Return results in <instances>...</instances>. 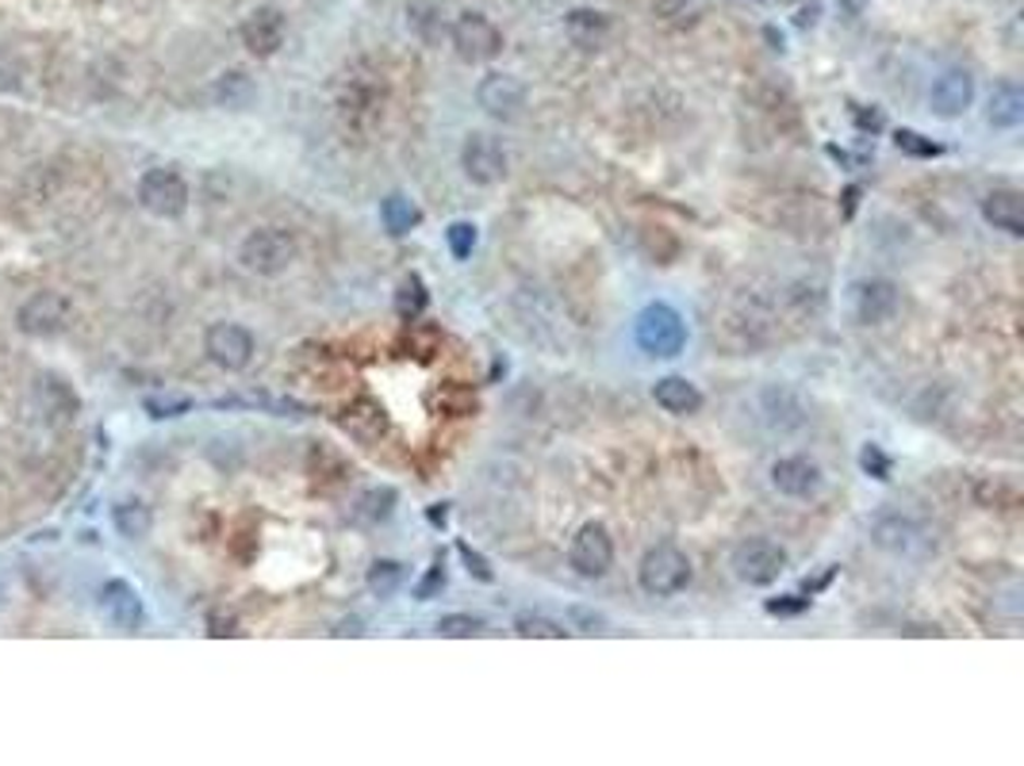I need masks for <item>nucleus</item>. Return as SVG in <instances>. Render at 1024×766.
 Wrapping results in <instances>:
<instances>
[{
  "label": "nucleus",
  "mask_w": 1024,
  "mask_h": 766,
  "mask_svg": "<svg viewBox=\"0 0 1024 766\" xmlns=\"http://www.w3.org/2000/svg\"><path fill=\"white\" fill-rule=\"evenodd\" d=\"M203 353L223 372H242L253 361V334L238 323H215L203 334Z\"/></svg>",
  "instance_id": "9b49d317"
},
{
  "label": "nucleus",
  "mask_w": 1024,
  "mask_h": 766,
  "mask_svg": "<svg viewBox=\"0 0 1024 766\" xmlns=\"http://www.w3.org/2000/svg\"><path fill=\"white\" fill-rule=\"evenodd\" d=\"M634 338L649 356L667 361V356H679L683 346H687V323H683V315L675 311V306L649 303L641 315H637Z\"/></svg>",
  "instance_id": "f257e3e1"
},
{
  "label": "nucleus",
  "mask_w": 1024,
  "mask_h": 766,
  "mask_svg": "<svg viewBox=\"0 0 1024 766\" xmlns=\"http://www.w3.org/2000/svg\"><path fill=\"white\" fill-rule=\"evenodd\" d=\"M112 522L127 541H142V537L150 532V525H154V514H150L147 502L130 499V502H120V506H115Z\"/></svg>",
  "instance_id": "b1692460"
},
{
  "label": "nucleus",
  "mask_w": 1024,
  "mask_h": 766,
  "mask_svg": "<svg viewBox=\"0 0 1024 766\" xmlns=\"http://www.w3.org/2000/svg\"><path fill=\"white\" fill-rule=\"evenodd\" d=\"M986 123L994 130H1016L1024 123V89L1013 81L998 85L990 92V104H986Z\"/></svg>",
  "instance_id": "4be33fe9"
},
{
  "label": "nucleus",
  "mask_w": 1024,
  "mask_h": 766,
  "mask_svg": "<svg viewBox=\"0 0 1024 766\" xmlns=\"http://www.w3.org/2000/svg\"><path fill=\"white\" fill-rule=\"evenodd\" d=\"M783 572H787V552L775 541H764V537H752L733 552V575L748 587H772V582H779Z\"/></svg>",
  "instance_id": "39448f33"
},
{
  "label": "nucleus",
  "mask_w": 1024,
  "mask_h": 766,
  "mask_svg": "<svg viewBox=\"0 0 1024 766\" xmlns=\"http://www.w3.org/2000/svg\"><path fill=\"white\" fill-rule=\"evenodd\" d=\"M97 602H100V613L108 617V625H115V629H123V632H135L142 625V617H147L139 590L130 587V582H123V579L104 582Z\"/></svg>",
  "instance_id": "4468645a"
},
{
  "label": "nucleus",
  "mask_w": 1024,
  "mask_h": 766,
  "mask_svg": "<svg viewBox=\"0 0 1024 766\" xmlns=\"http://www.w3.org/2000/svg\"><path fill=\"white\" fill-rule=\"evenodd\" d=\"M860 468L867 472V476H875V479H883V484H886V479H890V468H895V464H890V456H886V452L878 449V444H863V452H860Z\"/></svg>",
  "instance_id": "72a5a7b5"
},
{
  "label": "nucleus",
  "mask_w": 1024,
  "mask_h": 766,
  "mask_svg": "<svg viewBox=\"0 0 1024 766\" xmlns=\"http://www.w3.org/2000/svg\"><path fill=\"white\" fill-rule=\"evenodd\" d=\"M238 261L253 276H280L296 261V238L288 230H277V226H261V230H250L242 238Z\"/></svg>",
  "instance_id": "f03ea898"
},
{
  "label": "nucleus",
  "mask_w": 1024,
  "mask_h": 766,
  "mask_svg": "<svg viewBox=\"0 0 1024 766\" xmlns=\"http://www.w3.org/2000/svg\"><path fill=\"white\" fill-rule=\"evenodd\" d=\"M607 16L602 12H591V9H576L569 12V35L579 42V47H595V42L607 35Z\"/></svg>",
  "instance_id": "cd10ccee"
},
{
  "label": "nucleus",
  "mask_w": 1024,
  "mask_h": 766,
  "mask_svg": "<svg viewBox=\"0 0 1024 766\" xmlns=\"http://www.w3.org/2000/svg\"><path fill=\"white\" fill-rule=\"evenodd\" d=\"M139 203L154 218H180L188 208V185L177 169L162 165V169H147L139 177Z\"/></svg>",
  "instance_id": "423d86ee"
},
{
  "label": "nucleus",
  "mask_w": 1024,
  "mask_h": 766,
  "mask_svg": "<svg viewBox=\"0 0 1024 766\" xmlns=\"http://www.w3.org/2000/svg\"><path fill=\"white\" fill-rule=\"evenodd\" d=\"M35 406L50 426H70L82 414V399L65 384L62 376H39L35 379Z\"/></svg>",
  "instance_id": "2eb2a0df"
},
{
  "label": "nucleus",
  "mask_w": 1024,
  "mask_h": 766,
  "mask_svg": "<svg viewBox=\"0 0 1024 766\" xmlns=\"http://www.w3.org/2000/svg\"><path fill=\"white\" fill-rule=\"evenodd\" d=\"M569 564L572 572L584 575V579H602V575L610 572V564H614V541H610L607 525L591 522L572 537Z\"/></svg>",
  "instance_id": "1a4fd4ad"
},
{
  "label": "nucleus",
  "mask_w": 1024,
  "mask_h": 766,
  "mask_svg": "<svg viewBox=\"0 0 1024 766\" xmlns=\"http://www.w3.org/2000/svg\"><path fill=\"white\" fill-rule=\"evenodd\" d=\"M569 617H572V625H576L579 632H602V629H607V617H602V613H595V610H584V605H572Z\"/></svg>",
  "instance_id": "e433bc0d"
},
{
  "label": "nucleus",
  "mask_w": 1024,
  "mask_h": 766,
  "mask_svg": "<svg viewBox=\"0 0 1024 766\" xmlns=\"http://www.w3.org/2000/svg\"><path fill=\"white\" fill-rule=\"evenodd\" d=\"M453 47L464 62H491L503 50V32L484 12H461L453 24Z\"/></svg>",
  "instance_id": "6e6552de"
},
{
  "label": "nucleus",
  "mask_w": 1024,
  "mask_h": 766,
  "mask_svg": "<svg viewBox=\"0 0 1024 766\" xmlns=\"http://www.w3.org/2000/svg\"><path fill=\"white\" fill-rule=\"evenodd\" d=\"M215 100H220L223 108H230V112H242V108L253 100V81L238 70L223 73L220 81H215Z\"/></svg>",
  "instance_id": "bb28decb"
},
{
  "label": "nucleus",
  "mask_w": 1024,
  "mask_h": 766,
  "mask_svg": "<svg viewBox=\"0 0 1024 766\" xmlns=\"http://www.w3.org/2000/svg\"><path fill=\"white\" fill-rule=\"evenodd\" d=\"M457 556L464 560V567H469V575H472V579H480V582H496V572H491V564L480 556V552L472 549V544L457 541Z\"/></svg>",
  "instance_id": "f704fd0d"
},
{
  "label": "nucleus",
  "mask_w": 1024,
  "mask_h": 766,
  "mask_svg": "<svg viewBox=\"0 0 1024 766\" xmlns=\"http://www.w3.org/2000/svg\"><path fill=\"white\" fill-rule=\"evenodd\" d=\"M361 632H365L361 629V621L358 617H350V621H341L338 629H334V637H361Z\"/></svg>",
  "instance_id": "ea45409f"
},
{
  "label": "nucleus",
  "mask_w": 1024,
  "mask_h": 766,
  "mask_svg": "<svg viewBox=\"0 0 1024 766\" xmlns=\"http://www.w3.org/2000/svg\"><path fill=\"white\" fill-rule=\"evenodd\" d=\"M74 323V303L62 291H35L16 311V326L27 338H58Z\"/></svg>",
  "instance_id": "20e7f679"
},
{
  "label": "nucleus",
  "mask_w": 1024,
  "mask_h": 766,
  "mask_svg": "<svg viewBox=\"0 0 1024 766\" xmlns=\"http://www.w3.org/2000/svg\"><path fill=\"white\" fill-rule=\"evenodd\" d=\"M365 582L376 598H391L403 587V564H396V560H376V564L369 567Z\"/></svg>",
  "instance_id": "c85d7f7f"
},
{
  "label": "nucleus",
  "mask_w": 1024,
  "mask_h": 766,
  "mask_svg": "<svg viewBox=\"0 0 1024 766\" xmlns=\"http://www.w3.org/2000/svg\"><path fill=\"white\" fill-rule=\"evenodd\" d=\"M0 605H4V587H0Z\"/></svg>",
  "instance_id": "79ce46f5"
},
{
  "label": "nucleus",
  "mask_w": 1024,
  "mask_h": 766,
  "mask_svg": "<svg viewBox=\"0 0 1024 766\" xmlns=\"http://www.w3.org/2000/svg\"><path fill=\"white\" fill-rule=\"evenodd\" d=\"M188 399H147V411L150 418H177V414L188 411Z\"/></svg>",
  "instance_id": "4c0bfd02"
},
{
  "label": "nucleus",
  "mask_w": 1024,
  "mask_h": 766,
  "mask_svg": "<svg viewBox=\"0 0 1024 766\" xmlns=\"http://www.w3.org/2000/svg\"><path fill=\"white\" fill-rule=\"evenodd\" d=\"M637 582H641L645 594L672 598L691 582V560L683 556L675 544H657V549L645 552L641 567H637Z\"/></svg>",
  "instance_id": "7ed1b4c3"
},
{
  "label": "nucleus",
  "mask_w": 1024,
  "mask_h": 766,
  "mask_svg": "<svg viewBox=\"0 0 1024 766\" xmlns=\"http://www.w3.org/2000/svg\"><path fill=\"white\" fill-rule=\"evenodd\" d=\"M652 399H657V406H664L667 414H675V418H687V414L702 411V391L695 388L687 376H664L657 388H652Z\"/></svg>",
  "instance_id": "412c9836"
},
{
  "label": "nucleus",
  "mask_w": 1024,
  "mask_h": 766,
  "mask_svg": "<svg viewBox=\"0 0 1024 766\" xmlns=\"http://www.w3.org/2000/svg\"><path fill=\"white\" fill-rule=\"evenodd\" d=\"M871 541L890 556H917L921 552V529L910 517H883L871 529Z\"/></svg>",
  "instance_id": "aec40b11"
},
{
  "label": "nucleus",
  "mask_w": 1024,
  "mask_h": 766,
  "mask_svg": "<svg viewBox=\"0 0 1024 766\" xmlns=\"http://www.w3.org/2000/svg\"><path fill=\"white\" fill-rule=\"evenodd\" d=\"M446 514H449L446 506H434V510H430V522H434V525H446Z\"/></svg>",
  "instance_id": "a19ab883"
},
{
  "label": "nucleus",
  "mask_w": 1024,
  "mask_h": 766,
  "mask_svg": "<svg viewBox=\"0 0 1024 766\" xmlns=\"http://www.w3.org/2000/svg\"><path fill=\"white\" fill-rule=\"evenodd\" d=\"M983 218L994 230H1006V235L1021 238L1024 235V196L1016 188H994L983 200Z\"/></svg>",
  "instance_id": "6ab92c4d"
},
{
  "label": "nucleus",
  "mask_w": 1024,
  "mask_h": 766,
  "mask_svg": "<svg viewBox=\"0 0 1024 766\" xmlns=\"http://www.w3.org/2000/svg\"><path fill=\"white\" fill-rule=\"evenodd\" d=\"M461 165H464V177L472 180V185H499V180L507 177V153L503 146L496 142L491 135H480V130H472L469 138H464L461 146Z\"/></svg>",
  "instance_id": "9d476101"
},
{
  "label": "nucleus",
  "mask_w": 1024,
  "mask_h": 766,
  "mask_svg": "<svg viewBox=\"0 0 1024 766\" xmlns=\"http://www.w3.org/2000/svg\"><path fill=\"white\" fill-rule=\"evenodd\" d=\"M426 303H430V296H426L423 276L411 273L403 284H399V291H396V315L403 318V323H415V318L426 311Z\"/></svg>",
  "instance_id": "a878e982"
},
{
  "label": "nucleus",
  "mask_w": 1024,
  "mask_h": 766,
  "mask_svg": "<svg viewBox=\"0 0 1024 766\" xmlns=\"http://www.w3.org/2000/svg\"><path fill=\"white\" fill-rule=\"evenodd\" d=\"M514 632L526 640H564V625L553 617H541V613H519L514 617Z\"/></svg>",
  "instance_id": "c756f323"
},
{
  "label": "nucleus",
  "mask_w": 1024,
  "mask_h": 766,
  "mask_svg": "<svg viewBox=\"0 0 1024 766\" xmlns=\"http://www.w3.org/2000/svg\"><path fill=\"white\" fill-rule=\"evenodd\" d=\"M895 146H898L902 153H910V158H940V153H944L940 142H933V138L917 135V130H898V135H895Z\"/></svg>",
  "instance_id": "7c9ffc66"
},
{
  "label": "nucleus",
  "mask_w": 1024,
  "mask_h": 766,
  "mask_svg": "<svg viewBox=\"0 0 1024 766\" xmlns=\"http://www.w3.org/2000/svg\"><path fill=\"white\" fill-rule=\"evenodd\" d=\"M238 35H242V47L250 50L253 58H273L280 47H285L288 20H285V12L273 9V4H261V9H253L250 16L242 20Z\"/></svg>",
  "instance_id": "f8f14e48"
},
{
  "label": "nucleus",
  "mask_w": 1024,
  "mask_h": 766,
  "mask_svg": "<svg viewBox=\"0 0 1024 766\" xmlns=\"http://www.w3.org/2000/svg\"><path fill=\"white\" fill-rule=\"evenodd\" d=\"M446 242H449V253H453L457 261H469L472 250H476V226H472V223H449Z\"/></svg>",
  "instance_id": "2f4dec72"
},
{
  "label": "nucleus",
  "mask_w": 1024,
  "mask_h": 766,
  "mask_svg": "<svg viewBox=\"0 0 1024 766\" xmlns=\"http://www.w3.org/2000/svg\"><path fill=\"white\" fill-rule=\"evenodd\" d=\"M338 426L346 429L353 441L373 444L388 434V414H384V406L376 403V399H358V403H350L346 411H341Z\"/></svg>",
  "instance_id": "a211bd4d"
},
{
  "label": "nucleus",
  "mask_w": 1024,
  "mask_h": 766,
  "mask_svg": "<svg viewBox=\"0 0 1024 766\" xmlns=\"http://www.w3.org/2000/svg\"><path fill=\"white\" fill-rule=\"evenodd\" d=\"M434 629L441 632V637H476V632L484 629L480 617H472V613H449V617H441Z\"/></svg>",
  "instance_id": "473e14b6"
},
{
  "label": "nucleus",
  "mask_w": 1024,
  "mask_h": 766,
  "mask_svg": "<svg viewBox=\"0 0 1024 766\" xmlns=\"http://www.w3.org/2000/svg\"><path fill=\"white\" fill-rule=\"evenodd\" d=\"M396 499H399L396 487H369V491L358 499V510H353V514H358L361 522H369V525H380V522H388V517H391Z\"/></svg>",
  "instance_id": "393cba45"
},
{
  "label": "nucleus",
  "mask_w": 1024,
  "mask_h": 766,
  "mask_svg": "<svg viewBox=\"0 0 1024 766\" xmlns=\"http://www.w3.org/2000/svg\"><path fill=\"white\" fill-rule=\"evenodd\" d=\"M772 484L787 499H810L822 491V468L806 456H783L772 464Z\"/></svg>",
  "instance_id": "dca6fc26"
},
{
  "label": "nucleus",
  "mask_w": 1024,
  "mask_h": 766,
  "mask_svg": "<svg viewBox=\"0 0 1024 766\" xmlns=\"http://www.w3.org/2000/svg\"><path fill=\"white\" fill-rule=\"evenodd\" d=\"M802 610H810V598H772L767 602V613H775V617H795Z\"/></svg>",
  "instance_id": "58836bf2"
},
{
  "label": "nucleus",
  "mask_w": 1024,
  "mask_h": 766,
  "mask_svg": "<svg viewBox=\"0 0 1024 766\" xmlns=\"http://www.w3.org/2000/svg\"><path fill=\"white\" fill-rule=\"evenodd\" d=\"M380 223L391 238H403L423 223V211H419L415 200H407L403 192H391L388 200L380 203Z\"/></svg>",
  "instance_id": "5701e85b"
},
{
  "label": "nucleus",
  "mask_w": 1024,
  "mask_h": 766,
  "mask_svg": "<svg viewBox=\"0 0 1024 766\" xmlns=\"http://www.w3.org/2000/svg\"><path fill=\"white\" fill-rule=\"evenodd\" d=\"M898 288L890 280H863L856 284V315H860V323L867 326H878L886 323V318L898 315Z\"/></svg>",
  "instance_id": "f3484780"
},
{
  "label": "nucleus",
  "mask_w": 1024,
  "mask_h": 766,
  "mask_svg": "<svg viewBox=\"0 0 1024 766\" xmlns=\"http://www.w3.org/2000/svg\"><path fill=\"white\" fill-rule=\"evenodd\" d=\"M975 100V77L967 70H948L940 73L928 89V108L936 120H960Z\"/></svg>",
  "instance_id": "ddd939ff"
},
{
  "label": "nucleus",
  "mask_w": 1024,
  "mask_h": 766,
  "mask_svg": "<svg viewBox=\"0 0 1024 766\" xmlns=\"http://www.w3.org/2000/svg\"><path fill=\"white\" fill-rule=\"evenodd\" d=\"M438 590H446V564H441V556L434 560V567L426 572V579L415 587V598H419V602H430Z\"/></svg>",
  "instance_id": "c9c22d12"
},
{
  "label": "nucleus",
  "mask_w": 1024,
  "mask_h": 766,
  "mask_svg": "<svg viewBox=\"0 0 1024 766\" xmlns=\"http://www.w3.org/2000/svg\"><path fill=\"white\" fill-rule=\"evenodd\" d=\"M526 85L514 77V73H488L480 85H476V104L499 123H519L526 112Z\"/></svg>",
  "instance_id": "0eeeda50"
}]
</instances>
